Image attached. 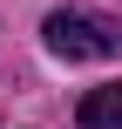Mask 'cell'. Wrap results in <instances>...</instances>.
I'll return each instance as SVG.
<instances>
[{"label": "cell", "instance_id": "1", "mask_svg": "<svg viewBox=\"0 0 122 129\" xmlns=\"http://www.w3.org/2000/svg\"><path fill=\"white\" fill-rule=\"evenodd\" d=\"M41 34L61 61H115L122 54V27L102 20V14H82V7H54L41 20Z\"/></svg>", "mask_w": 122, "mask_h": 129}, {"label": "cell", "instance_id": "2", "mask_svg": "<svg viewBox=\"0 0 122 129\" xmlns=\"http://www.w3.org/2000/svg\"><path fill=\"white\" fill-rule=\"evenodd\" d=\"M75 116H82V129H122V82H102V88H88Z\"/></svg>", "mask_w": 122, "mask_h": 129}]
</instances>
